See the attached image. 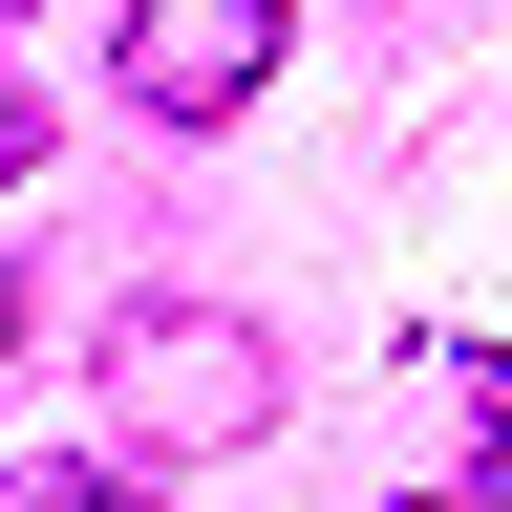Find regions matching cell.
Returning a JSON list of instances; mask_svg holds the SVG:
<instances>
[{"instance_id": "cell-1", "label": "cell", "mask_w": 512, "mask_h": 512, "mask_svg": "<svg viewBox=\"0 0 512 512\" xmlns=\"http://www.w3.org/2000/svg\"><path fill=\"white\" fill-rule=\"evenodd\" d=\"M107 427L150 448V470H214V448L278 427V342L214 320V299H128V320H107Z\"/></svg>"}, {"instance_id": "cell-2", "label": "cell", "mask_w": 512, "mask_h": 512, "mask_svg": "<svg viewBox=\"0 0 512 512\" xmlns=\"http://www.w3.org/2000/svg\"><path fill=\"white\" fill-rule=\"evenodd\" d=\"M278 22H299V0H128L107 86L150 107V128H235L256 86H278Z\"/></svg>"}, {"instance_id": "cell-3", "label": "cell", "mask_w": 512, "mask_h": 512, "mask_svg": "<svg viewBox=\"0 0 512 512\" xmlns=\"http://www.w3.org/2000/svg\"><path fill=\"white\" fill-rule=\"evenodd\" d=\"M470 491H512V363L470 384Z\"/></svg>"}, {"instance_id": "cell-4", "label": "cell", "mask_w": 512, "mask_h": 512, "mask_svg": "<svg viewBox=\"0 0 512 512\" xmlns=\"http://www.w3.org/2000/svg\"><path fill=\"white\" fill-rule=\"evenodd\" d=\"M0 171H43V86H0Z\"/></svg>"}, {"instance_id": "cell-5", "label": "cell", "mask_w": 512, "mask_h": 512, "mask_svg": "<svg viewBox=\"0 0 512 512\" xmlns=\"http://www.w3.org/2000/svg\"><path fill=\"white\" fill-rule=\"evenodd\" d=\"M0 342H22V278H0Z\"/></svg>"}, {"instance_id": "cell-6", "label": "cell", "mask_w": 512, "mask_h": 512, "mask_svg": "<svg viewBox=\"0 0 512 512\" xmlns=\"http://www.w3.org/2000/svg\"><path fill=\"white\" fill-rule=\"evenodd\" d=\"M0 22H22V0H0Z\"/></svg>"}]
</instances>
